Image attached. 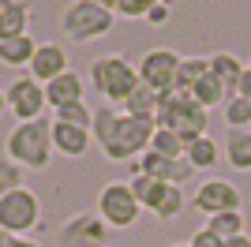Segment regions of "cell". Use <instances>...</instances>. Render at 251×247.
Here are the masks:
<instances>
[{
    "label": "cell",
    "mask_w": 251,
    "mask_h": 247,
    "mask_svg": "<svg viewBox=\"0 0 251 247\" xmlns=\"http://www.w3.org/2000/svg\"><path fill=\"white\" fill-rule=\"evenodd\" d=\"M218 157H221L218 143H214L210 135H199V139H191V143H188V157H184V161L199 173V169H214V165H218Z\"/></svg>",
    "instance_id": "21"
},
{
    "label": "cell",
    "mask_w": 251,
    "mask_h": 247,
    "mask_svg": "<svg viewBox=\"0 0 251 247\" xmlns=\"http://www.w3.org/2000/svg\"><path fill=\"white\" fill-rule=\"evenodd\" d=\"M90 143H94V135H90V127H72V124H56L52 120V150L60 157H83L86 150H90Z\"/></svg>",
    "instance_id": "14"
},
{
    "label": "cell",
    "mask_w": 251,
    "mask_h": 247,
    "mask_svg": "<svg viewBox=\"0 0 251 247\" xmlns=\"http://www.w3.org/2000/svg\"><path fill=\"white\" fill-rule=\"evenodd\" d=\"M4 244H8V232H4V228H0V247H4Z\"/></svg>",
    "instance_id": "39"
},
{
    "label": "cell",
    "mask_w": 251,
    "mask_h": 247,
    "mask_svg": "<svg viewBox=\"0 0 251 247\" xmlns=\"http://www.w3.org/2000/svg\"><path fill=\"white\" fill-rule=\"evenodd\" d=\"M0 26H4L0 38L30 34V8H26L23 0H0Z\"/></svg>",
    "instance_id": "18"
},
{
    "label": "cell",
    "mask_w": 251,
    "mask_h": 247,
    "mask_svg": "<svg viewBox=\"0 0 251 247\" xmlns=\"http://www.w3.org/2000/svg\"><path fill=\"white\" fill-rule=\"evenodd\" d=\"M206 228L225 244V240H232V236H244V214L240 210H236V214H214V217H206Z\"/></svg>",
    "instance_id": "26"
},
{
    "label": "cell",
    "mask_w": 251,
    "mask_h": 247,
    "mask_svg": "<svg viewBox=\"0 0 251 247\" xmlns=\"http://www.w3.org/2000/svg\"><path fill=\"white\" fill-rule=\"evenodd\" d=\"M173 247H188V244H173Z\"/></svg>",
    "instance_id": "40"
},
{
    "label": "cell",
    "mask_w": 251,
    "mask_h": 247,
    "mask_svg": "<svg viewBox=\"0 0 251 247\" xmlns=\"http://www.w3.org/2000/svg\"><path fill=\"white\" fill-rule=\"evenodd\" d=\"M113 11L101 8V4H90V0H75L72 8L64 11V23L60 30L68 34L72 41H98L113 30Z\"/></svg>",
    "instance_id": "5"
},
{
    "label": "cell",
    "mask_w": 251,
    "mask_h": 247,
    "mask_svg": "<svg viewBox=\"0 0 251 247\" xmlns=\"http://www.w3.org/2000/svg\"><path fill=\"white\" fill-rule=\"evenodd\" d=\"M4 113H8V94L0 90V116H4Z\"/></svg>",
    "instance_id": "38"
},
{
    "label": "cell",
    "mask_w": 251,
    "mask_h": 247,
    "mask_svg": "<svg viewBox=\"0 0 251 247\" xmlns=\"http://www.w3.org/2000/svg\"><path fill=\"white\" fill-rule=\"evenodd\" d=\"M221 247H251V236L244 232V236H232V240H225Z\"/></svg>",
    "instance_id": "36"
},
{
    "label": "cell",
    "mask_w": 251,
    "mask_h": 247,
    "mask_svg": "<svg viewBox=\"0 0 251 247\" xmlns=\"http://www.w3.org/2000/svg\"><path fill=\"white\" fill-rule=\"evenodd\" d=\"M154 131H157V120H139V116L116 113L113 105L94 109V124H90V135H94V143L101 146V154L109 161L143 157L150 150Z\"/></svg>",
    "instance_id": "1"
},
{
    "label": "cell",
    "mask_w": 251,
    "mask_h": 247,
    "mask_svg": "<svg viewBox=\"0 0 251 247\" xmlns=\"http://www.w3.org/2000/svg\"><path fill=\"white\" fill-rule=\"evenodd\" d=\"M4 154L19 169H30V173H45L52 161V120H30V124H15L4 143Z\"/></svg>",
    "instance_id": "2"
},
{
    "label": "cell",
    "mask_w": 251,
    "mask_h": 247,
    "mask_svg": "<svg viewBox=\"0 0 251 247\" xmlns=\"http://www.w3.org/2000/svg\"><path fill=\"white\" fill-rule=\"evenodd\" d=\"M248 68H251V64H248Z\"/></svg>",
    "instance_id": "42"
},
{
    "label": "cell",
    "mask_w": 251,
    "mask_h": 247,
    "mask_svg": "<svg viewBox=\"0 0 251 247\" xmlns=\"http://www.w3.org/2000/svg\"><path fill=\"white\" fill-rule=\"evenodd\" d=\"M38 221H42V202L30 187H15L11 195L0 198V228L8 236H26L38 228Z\"/></svg>",
    "instance_id": "6"
},
{
    "label": "cell",
    "mask_w": 251,
    "mask_h": 247,
    "mask_svg": "<svg viewBox=\"0 0 251 247\" xmlns=\"http://www.w3.org/2000/svg\"><path fill=\"white\" fill-rule=\"evenodd\" d=\"M240 202H244L240 187L229 184V180H221V176L199 184V191H195V198H191V206H195L199 214H206V217H214V214H236Z\"/></svg>",
    "instance_id": "10"
},
{
    "label": "cell",
    "mask_w": 251,
    "mask_h": 247,
    "mask_svg": "<svg viewBox=\"0 0 251 247\" xmlns=\"http://www.w3.org/2000/svg\"><path fill=\"white\" fill-rule=\"evenodd\" d=\"M157 98H161V94H154L150 86H139L120 109H124L127 116H139V120H157Z\"/></svg>",
    "instance_id": "23"
},
{
    "label": "cell",
    "mask_w": 251,
    "mask_h": 247,
    "mask_svg": "<svg viewBox=\"0 0 251 247\" xmlns=\"http://www.w3.org/2000/svg\"><path fill=\"white\" fill-rule=\"evenodd\" d=\"M154 4H161V0H116V15L120 19H147Z\"/></svg>",
    "instance_id": "31"
},
{
    "label": "cell",
    "mask_w": 251,
    "mask_h": 247,
    "mask_svg": "<svg viewBox=\"0 0 251 247\" xmlns=\"http://www.w3.org/2000/svg\"><path fill=\"white\" fill-rule=\"evenodd\" d=\"M90 82H94V90L101 94L109 105H124L131 94L143 86V79H139V68L131 64V56H124V52H109V56H98L94 64H90Z\"/></svg>",
    "instance_id": "3"
},
{
    "label": "cell",
    "mask_w": 251,
    "mask_h": 247,
    "mask_svg": "<svg viewBox=\"0 0 251 247\" xmlns=\"http://www.w3.org/2000/svg\"><path fill=\"white\" fill-rule=\"evenodd\" d=\"M206 116L210 113L188 94H161L157 98V127H169V131L184 135L188 143L206 135Z\"/></svg>",
    "instance_id": "4"
},
{
    "label": "cell",
    "mask_w": 251,
    "mask_h": 247,
    "mask_svg": "<svg viewBox=\"0 0 251 247\" xmlns=\"http://www.w3.org/2000/svg\"><path fill=\"white\" fill-rule=\"evenodd\" d=\"M221 154L236 173H251V127H229Z\"/></svg>",
    "instance_id": "16"
},
{
    "label": "cell",
    "mask_w": 251,
    "mask_h": 247,
    "mask_svg": "<svg viewBox=\"0 0 251 247\" xmlns=\"http://www.w3.org/2000/svg\"><path fill=\"white\" fill-rule=\"evenodd\" d=\"M210 75V56H184L180 60V79H176V94H188L191 98V86L199 79Z\"/></svg>",
    "instance_id": "22"
},
{
    "label": "cell",
    "mask_w": 251,
    "mask_h": 247,
    "mask_svg": "<svg viewBox=\"0 0 251 247\" xmlns=\"http://www.w3.org/2000/svg\"><path fill=\"white\" fill-rule=\"evenodd\" d=\"M169 15H173V0H161V4H154V8H150L147 23H150V26H161V23H165Z\"/></svg>",
    "instance_id": "33"
},
{
    "label": "cell",
    "mask_w": 251,
    "mask_h": 247,
    "mask_svg": "<svg viewBox=\"0 0 251 247\" xmlns=\"http://www.w3.org/2000/svg\"><path fill=\"white\" fill-rule=\"evenodd\" d=\"M221 113H225V124H229V127H251V101L248 98H236V94H232L229 101L221 105Z\"/></svg>",
    "instance_id": "29"
},
{
    "label": "cell",
    "mask_w": 251,
    "mask_h": 247,
    "mask_svg": "<svg viewBox=\"0 0 251 247\" xmlns=\"http://www.w3.org/2000/svg\"><path fill=\"white\" fill-rule=\"evenodd\" d=\"M131 173H143V176H154V180H161V184H184L195 169H191L188 161H169V157L154 154V150H147V154L135 161V169Z\"/></svg>",
    "instance_id": "13"
},
{
    "label": "cell",
    "mask_w": 251,
    "mask_h": 247,
    "mask_svg": "<svg viewBox=\"0 0 251 247\" xmlns=\"http://www.w3.org/2000/svg\"><path fill=\"white\" fill-rule=\"evenodd\" d=\"M191 98H195V101H199L202 109L210 113V109H218V105H225V101L232 98V94H229V86H225V82H221L218 75L210 72L206 79H199L195 86H191Z\"/></svg>",
    "instance_id": "19"
},
{
    "label": "cell",
    "mask_w": 251,
    "mask_h": 247,
    "mask_svg": "<svg viewBox=\"0 0 251 247\" xmlns=\"http://www.w3.org/2000/svg\"><path fill=\"white\" fill-rule=\"evenodd\" d=\"M98 214H101V221L109 228H131L139 221V214H143V206L135 202L127 180H113V184H105L101 195H98Z\"/></svg>",
    "instance_id": "7"
},
{
    "label": "cell",
    "mask_w": 251,
    "mask_h": 247,
    "mask_svg": "<svg viewBox=\"0 0 251 247\" xmlns=\"http://www.w3.org/2000/svg\"><path fill=\"white\" fill-rule=\"evenodd\" d=\"M90 4H101V8H109V11L116 15V0H90Z\"/></svg>",
    "instance_id": "37"
},
{
    "label": "cell",
    "mask_w": 251,
    "mask_h": 247,
    "mask_svg": "<svg viewBox=\"0 0 251 247\" xmlns=\"http://www.w3.org/2000/svg\"><path fill=\"white\" fill-rule=\"evenodd\" d=\"M34 49H38V41H34L30 34H19V38H0V64H4V68H30Z\"/></svg>",
    "instance_id": "17"
},
{
    "label": "cell",
    "mask_w": 251,
    "mask_h": 247,
    "mask_svg": "<svg viewBox=\"0 0 251 247\" xmlns=\"http://www.w3.org/2000/svg\"><path fill=\"white\" fill-rule=\"evenodd\" d=\"M105 236L109 225L101 221V214H75L60 228V247H105Z\"/></svg>",
    "instance_id": "11"
},
{
    "label": "cell",
    "mask_w": 251,
    "mask_h": 247,
    "mask_svg": "<svg viewBox=\"0 0 251 247\" xmlns=\"http://www.w3.org/2000/svg\"><path fill=\"white\" fill-rule=\"evenodd\" d=\"M0 34H4V26H0Z\"/></svg>",
    "instance_id": "41"
},
{
    "label": "cell",
    "mask_w": 251,
    "mask_h": 247,
    "mask_svg": "<svg viewBox=\"0 0 251 247\" xmlns=\"http://www.w3.org/2000/svg\"><path fill=\"white\" fill-rule=\"evenodd\" d=\"M188 247H221V240L214 236V232H210L206 225L202 228H195V232H191V240H188Z\"/></svg>",
    "instance_id": "32"
},
{
    "label": "cell",
    "mask_w": 251,
    "mask_h": 247,
    "mask_svg": "<svg viewBox=\"0 0 251 247\" xmlns=\"http://www.w3.org/2000/svg\"><path fill=\"white\" fill-rule=\"evenodd\" d=\"M150 150L169 157V161H184V157H188V139L176 135V131H169V127H157L154 139H150Z\"/></svg>",
    "instance_id": "20"
},
{
    "label": "cell",
    "mask_w": 251,
    "mask_h": 247,
    "mask_svg": "<svg viewBox=\"0 0 251 247\" xmlns=\"http://www.w3.org/2000/svg\"><path fill=\"white\" fill-rule=\"evenodd\" d=\"M8 113L15 116L19 124H30V120H42L45 113V86L42 82H34L30 75H19V79H11L8 90Z\"/></svg>",
    "instance_id": "9"
},
{
    "label": "cell",
    "mask_w": 251,
    "mask_h": 247,
    "mask_svg": "<svg viewBox=\"0 0 251 247\" xmlns=\"http://www.w3.org/2000/svg\"><path fill=\"white\" fill-rule=\"evenodd\" d=\"M180 60L173 49H150L139 60V79L143 86H150L154 94H176V79H180Z\"/></svg>",
    "instance_id": "8"
},
{
    "label": "cell",
    "mask_w": 251,
    "mask_h": 247,
    "mask_svg": "<svg viewBox=\"0 0 251 247\" xmlns=\"http://www.w3.org/2000/svg\"><path fill=\"white\" fill-rule=\"evenodd\" d=\"M180 210H184V191H180V184H165V191H161V198H157V206L150 214H154L157 221H173V217H180Z\"/></svg>",
    "instance_id": "27"
},
{
    "label": "cell",
    "mask_w": 251,
    "mask_h": 247,
    "mask_svg": "<svg viewBox=\"0 0 251 247\" xmlns=\"http://www.w3.org/2000/svg\"><path fill=\"white\" fill-rule=\"evenodd\" d=\"M244 68H248V64H240L232 52H214V56H210V72H214L225 86H229V94L236 90V79L244 75Z\"/></svg>",
    "instance_id": "25"
},
{
    "label": "cell",
    "mask_w": 251,
    "mask_h": 247,
    "mask_svg": "<svg viewBox=\"0 0 251 247\" xmlns=\"http://www.w3.org/2000/svg\"><path fill=\"white\" fill-rule=\"evenodd\" d=\"M45 101L49 109H64V105H79L83 101V75L79 72H64L52 82H45Z\"/></svg>",
    "instance_id": "15"
},
{
    "label": "cell",
    "mask_w": 251,
    "mask_h": 247,
    "mask_svg": "<svg viewBox=\"0 0 251 247\" xmlns=\"http://www.w3.org/2000/svg\"><path fill=\"white\" fill-rule=\"evenodd\" d=\"M15 187H23V169L11 157H0V198L11 195Z\"/></svg>",
    "instance_id": "30"
},
{
    "label": "cell",
    "mask_w": 251,
    "mask_h": 247,
    "mask_svg": "<svg viewBox=\"0 0 251 247\" xmlns=\"http://www.w3.org/2000/svg\"><path fill=\"white\" fill-rule=\"evenodd\" d=\"M4 247H42V244H34L30 236H8V244Z\"/></svg>",
    "instance_id": "35"
},
{
    "label": "cell",
    "mask_w": 251,
    "mask_h": 247,
    "mask_svg": "<svg viewBox=\"0 0 251 247\" xmlns=\"http://www.w3.org/2000/svg\"><path fill=\"white\" fill-rule=\"evenodd\" d=\"M127 187H131L135 202H139V206H147V210H154L157 198H161V191H165V184H161V180H154V176H143V173H131Z\"/></svg>",
    "instance_id": "24"
},
{
    "label": "cell",
    "mask_w": 251,
    "mask_h": 247,
    "mask_svg": "<svg viewBox=\"0 0 251 247\" xmlns=\"http://www.w3.org/2000/svg\"><path fill=\"white\" fill-rule=\"evenodd\" d=\"M52 120L56 124H72V127H90V124H94V109H90L86 101L64 105V109H52Z\"/></svg>",
    "instance_id": "28"
},
{
    "label": "cell",
    "mask_w": 251,
    "mask_h": 247,
    "mask_svg": "<svg viewBox=\"0 0 251 247\" xmlns=\"http://www.w3.org/2000/svg\"><path fill=\"white\" fill-rule=\"evenodd\" d=\"M64 72H72V68H68V49L56 45V41H42V45L34 49V60H30V68H26V75L45 86V82H52Z\"/></svg>",
    "instance_id": "12"
},
{
    "label": "cell",
    "mask_w": 251,
    "mask_h": 247,
    "mask_svg": "<svg viewBox=\"0 0 251 247\" xmlns=\"http://www.w3.org/2000/svg\"><path fill=\"white\" fill-rule=\"evenodd\" d=\"M232 94H236V98H248V101H251V68H244V75L236 79V90H232Z\"/></svg>",
    "instance_id": "34"
}]
</instances>
